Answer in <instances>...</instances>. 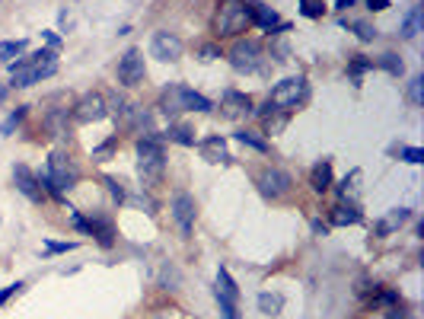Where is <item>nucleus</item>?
<instances>
[{
  "mask_svg": "<svg viewBox=\"0 0 424 319\" xmlns=\"http://www.w3.org/2000/svg\"><path fill=\"white\" fill-rule=\"evenodd\" d=\"M77 179H80L77 163L67 157L64 151H55L48 157V173L39 179V185H42V188H48L55 198H64V192H67V188H74Z\"/></svg>",
  "mask_w": 424,
  "mask_h": 319,
  "instance_id": "nucleus-1",
  "label": "nucleus"
},
{
  "mask_svg": "<svg viewBox=\"0 0 424 319\" xmlns=\"http://www.w3.org/2000/svg\"><path fill=\"white\" fill-rule=\"evenodd\" d=\"M58 70V55L55 51H39L32 58H23L17 64H10V74H13V86H32L39 84L42 77H51Z\"/></svg>",
  "mask_w": 424,
  "mask_h": 319,
  "instance_id": "nucleus-2",
  "label": "nucleus"
},
{
  "mask_svg": "<svg viewBox=\"0 0 424 319\" xmlns=\"http://www.w3.org/2000/svg\"><path fill=\"white\" fill-rule=\"evenodd\" d=\"M163 147L157 141V131H150L137 141V173H141L144 185H157L163 179Z\"/></svg>",
  "mask_w": 424,
  "mask_h": 319,
  "instance_id": "nucleus-3",
  "label": "nucleus"
},
{
  "mask_svg": "<svg viewBox=\"0 0 424 319\" xmlns=\"http://www.w3.org/2000/svg\"><path fill=\"white\" fill-rule=\"evenodd\" d=\"M160 109L166 115H179V112H211V99H204L201 93L189 90V86H169L163 96H160Z\"/></svg>",
  "mask_w": 424,
  "mask_h": 319,
  "instance_id": "nucleus-4",
  "label": "nucleus"
},
{
  "mask_svg": "<svg viewBox=\"0 0 424 319\" xmlns=\"http://www.w3.org/2000/svg\"><path fill=\"white\" fill-rule=\"evenodd\" d=\"M249 29V10L246 0H220L214 17V32L217 35H236Z\"/></svg>",
  "mask_w": 424,
  "mask_h": 319,
  "instance_id": "nucleus-5",
  "label": "nucleus"
},
{
  "mask_svg": "<svg viewBox=\"0 0 424 319\" xmlns=\"http://www.w3.org/2000/svg\"><path fill=\"white\" fill-rule=\"evenodd\" d=\"M303 99H307V80H303V77H287V80H281V84L271 90V96H268V102L281 112L297 109Z\"/></svg>",
  "mask_w": 424,
  "mask_h": 319,
  "instance_id": "nucleus-6",
  "label": "nucleus"
},
{
  "mask_svg": "<svg viewBox=\"0 0 424 319\" xmlns=\"http://www.w3.org/2000/svg\"><path fill=\"white\" fill-rule=\"evenodd\" d=\"M230 64H233L236 70H246V74L258 70L262 68V48H258V42H252V39L236 42L233 48H230Z\"/></svg>",
  "mask_w": 424,
  "mask_h": 319,
  "instance_id": "nucleus-7",
  "label": "nucleus"
},
{
  "mask_svg": "<svg viewBox=\"0 0 424 319\" xmlns=\"http://www.w3.org/2000/svg\"><path fill=\"white\" fill-rule=\"evenodd\" d=\"M144 74H147V68H144V55L137 48H128L125 55H122V61H118V84L137 86L144 80Z\"/></svg>",
  "mask_w": 424,
  "mask_h": 319,
  "instance_id": "nucleus-8",
  "label": "nucleus"
},
{
  "mask_svg": "<svg viewBox=\"0 0 424 319\" xmlns=\"http://www.w3.org/2000/svg\"><path fill=\"white\" fill-rule=\"evenodd\" d=\"M74 118L80 122V125H90V122L106 118V99H102L99 93H86V96H80L77 106H74Z\"/></svg>",
  "mask_w": 424,
  "mask_h": 319,
  "instance_id": "nucleus-9",
  "label": "nucleus"
},
{
  "mask_svg": "<svg viewBox=\"0 0 424 319\" xmlns=\"http://www.w3.org/2000/svg\"><path fill=\"white\" fill-rule=\"evenodd\" d=\"M182 51H185L182 39L173 35V32H157L153 35V42H150V55L160 58V61H179L182 58Z\"/></svg>",
  "mask_w": 424,
  "mask_h": 319,
  "instance_id": "nucleus-10",
  "label": "nucleus"
},
{
  "mask_svg": "<svg viewBox=\"0 0 424 319\" xmlns=\"http://www.w3.org/2000/svg\"><path fill=\"white\" fill-rule=\"evenodd\" d=\"M291 176L284 173V169H265L262 176H258V192L265 195V198H281V195L291 192Z\"/></svg>",
  "mask_w": 424,
  "mask_h": 319,
  "instance_id": "nucleus-11",
  "label": "nucleus"
},
{
  "mask_svg": "<svg viewBox=\"0 0 424 319\" xmlns=\"http://www.w3.org/2000/svg\"><path fill=\"white\" fill-rule=\"evenodd\" d=\"M169 211H173V218H175V224H179V230H182V236H189L191 227H195V198L185 192H175Z\"/></svg>",
  "mask_w": 424,
  "mask_h": 319,
  "instance_id": "nucleus-12",
  "label": "nucleus"
},
{
  "mask_svg": "<svg viewBox=\"0 0 424 319\" xmlns=\"http://www.w3.org/2000/svg\"><path fill=\"white\" fill-rule=\"evenodd\" d=\"M220 112H224V118L240 122V118H246L252 112V99L246 96V93H224V99H220Z\"/></svg>",
  "mask_w": 424,
  "mask_h": 319,
  "instance_id": "nucleus-13",
  "label": "nucleus"
},
{
  "mask_svg": "<svg viewBox=\"0 0 424 319\" xmlns=\"http://www.w3.org/2000/svg\"><path fill=\"white\" fill-rule=\"evenodd\" d=\"M13 182H17V188L29 198V202H42V185H39V179L32 176V169L29 166H13Z\"/></svg>",
  "mask_w": 424,
  "mask_h": 319,
  "instance_id": "nucleus-14",
  "label": "nucleus"
},
{
  "mask_svg": "<svg viewBox=\"0 0 424 319\" xmlns=\"http://www.w3.org/2000/svg\"><path fill=\"white\" fill-rule=\"evenodd\" d=\"M198 151H201V157L208 160V163H230V151H227V141L220 135L201 141Z\"/></svg>",
  "mask_w": 424,
  "mask_h": 319,
  "instance_id": "nucleus-15",
  "label": "nucleus"
},
{
  "mask_svg": "<svg viewBox=\"0 0 424 319\" xmlns=\"http://www.w3.org/2000/svg\"><path fill=\"white\" fill-rule=\"evenodd\" d=\"M246 10H249V23L262 26V29H275V26H278V13L271 7H265V3L249 0V3H246Z\"/></svg>",
  "mask_w": 424,
  "mask_h": 319,
  "instance_id": "nucleus-16",
  "label": "nucleus"
},
{
  "mask_svg": "<svg viewBox=\"0 0 424 319\" xmlns=\"http://www.w3.org/2000/svg\"><path fill=\"white\" fill-rule=\"evenodd\" d=\"M309 182H313V188H316V192H329V188H332V163H329V160L316 163V166H313Z\"/></svg>",
  "mask_w": 424,
  "mask_h": 319,
  "instance_id": "nucleus-17",
  "label": "nucleus"
},
{
  "mask_svg": "<svg viewBox=\"0 0 424 319\" xmlns=\"http://www.w3.org/2000/svg\"><path fill=\"white\" fill-rule=\"evenodd\" d=\"M45 128L51 131V137H64L67 135V109H51L45 115Z\"/></svg>",
  "mask_w": 424,
  "mask_h": 319,
  "instance_id": "nucleus-18",
  "label": "nucleus"
},
{
  "mask_svg": "<svg viewBox=\"0 0 424 319\" xmlns=\"http://www.w3.org/2000/svg\"><path fill=\"white\" fill-rule=\"evenodd\" d=\"M408 218H412V211H408V208H392V211H389V218H386V220L380 224V233H389V230L402 227V224H405Z\"/></svg>",
  "mask_w": 424,
  "mask_h": 319,
  "instance_id": "nucleus-19",
  "label": "nucleus"
},
{
  "mask_svg": "<svg viewBox=\"0 0 424 319\" xmlns=\"http://www.w3.org/2000/svg\"><path fill=\"white\" fill-rule=\"evenodd\" d=\"M217 291H220V294H227L230 300H236V297H240V287H236V281L230 278V271H227V269L217 271Z\"/></svg>",
  "mask_w": 424,
  "mask_h": 319,
  "instance_id": "nucleus-20",
  "label": "nucleus"
},
{
  "mask_svg": "<svg viewBox=\"0 0 424 319\" xmlns=\"http://www.w3.org/2000/svg\"><path fill=\"white\" fill-rule=\"evenodd\" d=\"M236 141H240V144H249L252 151H258V153H268V141H265V137H258L256 131H249V128L236 131Z\"/></svg>",
  "mask_w": 424,
  "mask_h": 319,
  "instance_id": "nucleus-21",
  "label": "nucleus"
},
{
  "mask_svg": "<svg viewBox=\"0 0 424 319\" xmlns=\"http://www.w3.org/2000/svg\"><path fill=\"white\" fill-rule=\"evenodd\" d=\"M332 224L348 227V224H360V211L358 208H335L332 211Z\"/></svg>",
  "mask_w": 424,
  "mask_h": 319,
  "instance_id": "nucleus-22",
  "label": "nucleus"
},
{
  "mask_svg": "<svg viewBox=\"0 0 424 319\" xmlns=\"http://www.w3.org/2000/svg\"><path fill=\"white\" fill-rule=\"evenodd\" d=\"M281 307H284V297L281 294H258V310L268 313V316L281 313Z\"/></svg>",
  "mask_w": 424,
  "mask_h": 319,
  "instance_id": "nucleus-23",
  "label": "nucleus"
},
{
  "mask_svg": "<svg viewBox=\"0 0 424 319\" xmlns=\"http://www.w3.org/2000/svg\"><path fill=\"white\" fill-rule=\"evenodd\" d=\"M26 51V42L19 39V42H0V61L3 64H13V58H19Z\"/></svg>",
  "mask_w": 424,
  "mask_h": 319,
  "instance_id": "nucleus-24",
  "label": "nucleus"
},
{
  "mask_svg": "<svg viewBox=\"0 0 424 319\" xmlns=\"http://www.w3.org/2000/svg\"><path fill=\"white\" fill-rule=\"evenodd\" d=\"M169 141L191 147V144H195V135H191V128H189V125H173V128H169Z\"/></svg>",
  "mask_w": 424,
  "mask_h": 319,
  "instance_id": "nucleus-25",
  "label": "nucleus"
},
{
  "mask_svg": "<svg viewBox=\"0 0 424 319\" xmlns=\"http://www.w3.org/2000/svg\"><path fill=\"white\" fill-rule=\"evenodd\" d=\"M300 13L309 19H319L325 13V3L322 0H300Z\"/></svg>",
  "mask_w": 424,
  "mask_h": 319,
  "instance_id": "nucleus-26",
  "label": "nucleus"
},
{
  "mask_svg": "<svg viewBox=\"0 0 424 319\" xmlns=\"http://www.w3.org/2000/svg\"><path fill=\"white\" fill-rule=\"evenodd\" d=\"M418 23H421V10L415 7L405 17V23H402V35H405V39H415V35H418Z\"/></svg>",
  "mask_w": 424,
  "mask_h": 319,
  "instance_id": "nucleus-27",
  "label": "nucleus"
},
{
  "mask_svg": "<svg viewBox=\"0 0 424 319\" xmlns=\"http://www.w3.org/2000/svg\"><path fill=\"white\" fill-rule=\"evenodd\" d=\"M380 68H383V70H389L392 77H402L405 64L399 61V55H383V58H380Z\"/></svg>",
  "mask_w": 424,
  "mask_h": 319,
  "instance_id": "nucleus-28",
  "label": "nucleus"
},
{
  "mask_svg": "<svg viewBox=\"0 0 424 319\" xmlns=\"http://www.w3.org/2000/svg\"><path fill=\"white\" fill-rule=\"evenodd\" d=\"M217 303H220V313H224V319H240V313H236V300H230L227 294H220V291H214Z\"/></svg>",
  "mask_w": 424,
  "mask_h": 319,
  "instance_id": "nucleus-29",
  "label": "nucleus"
},
{
  "mask_svg": "<svg viewBox=\"0 0 424 319\" xmlns=\"http://www.w3.org/2000/svg\"><path fill=\"white\" fill-rule=\"evenodd\" d=\"M351 29H354V32H358V39L360 42H374L376 39V29L370 23H364V19H358V23H351Z\"/></svg>",
  "mask_w": 424,
  "mask_h": 319,
  "instance_id": "nucleus-30",
  "label": "nucleus"
},
{
  "mask_svg": "<svg viewBox=\"0 0 424 319\" xmlns=\"http://www.w3.org/2000/svg\"><path fill=\"white\" fill-rule=\"evenodd\" d=\"M115 147H118V137H108L106 144H99V147L93 151V160H108L112 153H115Z\"/></svg>",
  "mask_w": 424,
  "mask_h": 319,
  "instance_id": "nucleus-31",
  "label": "nucleus"
},
{
  "mask_svg": "<svg viewBox=\"0 0 424 319\" xmlns=\"http://www.w3.org/2000/svg\"><path fill=\"white\" fill-rule=\"evenodd\" d=\"M421 77H412V80H408V99L415 102V106H421Z\"/></svg>",
  "mask_w": 424,
  "mask_h": 319,
  "instance_id": "nucleus-32",
  "label": "nucleus"
},
{
  "mask_svg": "<svg viewBox=\"0 0 424 319\" xmlns=\"http://www.w3.org/2000/svg\"><path fill=\"white\" fill-rule=\"evenodd\" d=\"M23 115H26V109H17V112H13V115H10L7 122L0 125V135H10V131H13V128H17L19 122H23Z\"/></svg>",
  "mask_w": 424,
  "mask_h": 319,
  "instance_id": "nucleus-33",
  "label": "nucleus"
},
{
  "mask_svg": "<svg viewBox=\"0 0 424 319\" xmlns=\"http://www.w3.org/2000/svg\"><path fill=\"white\" fill-rule=\"evenodd\" d=\"M106 185H108V192L115 195L118 202H125V198H128V195H125V185L118 182V179H112V176H106Z\"/></svg>",
  "mask_w": 424,
  "mask_h": 319,
  "instance_id": "nucleus-34",
  "label": "nucleus"
},
{
  "mask_svg": "<svg viewBox=\"0 0 424 319\" xmlns=\"http://www.w3.org/2000/svg\"><path fill=\"white\" fill-rule=\"evenodd\" d=\"M19 291H23V281H17V284L3 287V291H0V307H3V303H7V300H10V297H13V294H19Z\"/></svg>",
  "mask_w": 424,
  "mask_h": 319,
  "instance_id": "nucleus-35",
  "label": "nucleus"
},
{
  "mask_svg": "<svg viewBox=\"0 0 424 319\" xmlns=\"http://www.w3.org/2000/svg\"><path fill=\"white\" fill-rule=\"evenodd\" d=\"M201 61H214V58H220V48L217 45H201Z\"/></svg>",
  "mask_w": 424,
  "mask_h": 319,
  "instance_id": "nucleus-36",
  "label": "nucleus"
},
{
  "mask_svg": "<svg viewBox=\"0 0 424 319\" xmlns=\"http://www.w3.org/2000/svg\"><path fill=\"white\" fill-rule=\"evenodd\" d=\"M70 249H77V243H45V252H70Z\"/></svg>",
  "mask_w": 424,
  "mask_h": 319,
  "instance_id": "nucleus-37",
  "label": "nucleus"
},
{
  "mask_svg": "<svg viewBox=\"0 0 424 319\" xmlns=\"http://www.w3.org/2000/svg\"><path fill=\"white\" fill-rule=\"evenodd\" d=\"M125 202H131V204H141V208H147V214H153V208H157V204L150 202L147 195H137V198H125Z\"/></svg>",
  "mask_w": 424,
  "mask_h": 319,
  "instance_id": "nucleus-38",
  "label": "nucleus"
},
{
  "mask_svg": "<svg viewBox=\"0 0 424 319\" xmlns=\"http://www.w3.org/2000/svg\"><path fill=\"white\" fill-rule=\"evenodd\" d=\"M402 157H405V163H421L424 153L418 151V147H405V151H402Z\"/></svg>",
  "mask_w": 424,
  "mask_h": 319,
  "instance_id": "nucleus-39",
  "label": "nucleus"
},
{
  "mask_svg": "<svg viewBox=\"0 0 424 319\" xmlns=\"http://www.w3.org/2000/svg\"><path fill=\"white\" fill-rule=\"evenodd\" d=\"M367 3H370V10H374V13H383V10H389V0H367Z\"/></svg>",
  "mask_w": 424,
  "mask_h": 319,
  "instance_id": "nucleus-40",
  "label": "nucleus"
},
{
  "mask_svg": "<svg viewBox=\"0 0 424 319\" xmlns=\"http://www.w3.org/2000/svg\"><path fill=\"white\" fill-rule=\"evenodd\" d=\"M367 68H370V61H354V64H351V74L358 77V74H364Z\"/></svg>",
  "mask_w": 424,
  "mask_h": 319,
  "instance_id": "nucleus-41",
  "label": "nucleus"
},
{
  "mask_svg": "<svg viewBox=\"0 0 424 319\" xmlns=\"http://www.w3.org/2000/svg\"><path fill=\"white\" fill-rule=\"evenodd\" d=\"M313 230H316V233H322V236H325V230H329V227H325V224H319V220H313Z\"/></svg>",
  "mask_w": 424,
  "mask_h": 319,
  "instance_id": "nucleus-42",
  "label": "nucleus"
},
{
  "mask_svg": "<svg viewBox=\"0 0 424 319\" xmlns=\"http://www.w3.org/2000/svg\"><path fill=\"white\" fill-rule=\"evenodd\" d=\"M386 319H412V316H408V313H399V310H396V313H389Z\"/></svg>",
  "mask_w": 424,
  "mask_h": 319,
  "instance_id": "nucleus-43",
  "label": "nucleus"
},
{
  "mask_svg": "<svg viewBox=\"0 0 424 319\" xmlns=\"http://www.w3.org/2000/svg\"><path fill=\"white\" fill-rule=\"evenodd\" d=\"M351 3H354V0H338V3H335V7H338V10H348Z\"/></svg>",
  "mask_w": 424,
  "mask_h": 319,
  "instance_id": "nucleus-44",
  "label": "nucleus"
},
{
  "mask_svg": "<svg viewBox=\"0 0 424 319\" xmlns=\"http://www.w3.org/2000/svg\"><path fill=\"white\" fill-rule=\"evenodd\" d=\"M3 99H7V90H3V86H0V102H3Z\"/></svg>",
  "mask_w": 424,
  "mask_h": 319,
  "instance_id": "nucleus-45",
  "label": "nucleus"
}]
</instances>
